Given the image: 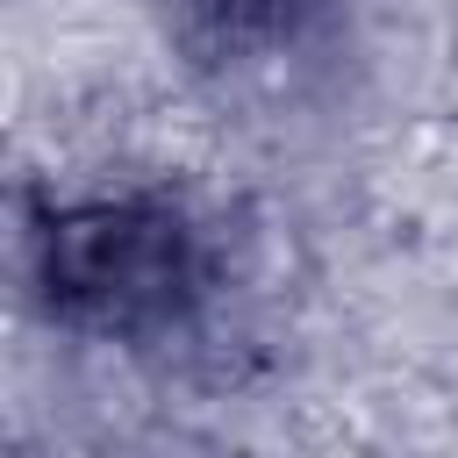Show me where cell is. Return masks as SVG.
Masks as SVG:
<instances>
[{"label":"cell","mask_w":458,"mask_h":458,"mask_svg":"<svg viewBox=\"0 0 458 458\" xmlns=\"http://www.w3.org/2000/svg\"><path fill=\"white\" fill-rule=\"evenodd\" d=\"M200 21H215L222 36H258V29H279L293 0H193Z\"/></svg>","instance_id":"7a4b0ae2"},{"label":"cell","mask_w":458,"mask_h":458,"mask_svg":"<svg viewBox=\"0 0 458 458\" xmlns=\"http://www.w3.org/2000/svg\"><path fill=\"white\" fill-rule=\"evenodd\" d=\"M50 301L100 329L165 322L193 286V243L165 208H79L43 236Z\"/></svg>","instance_id":"6da1fadb"}]
</instances>
